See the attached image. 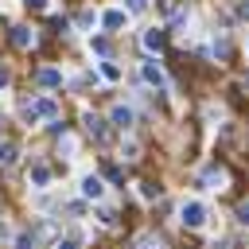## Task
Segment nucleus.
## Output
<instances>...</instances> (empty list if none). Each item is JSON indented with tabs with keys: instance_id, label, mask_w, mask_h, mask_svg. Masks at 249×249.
Segmentation results:
<instances>
[{
	"instance_id": "nucleus-12",
	"label": "nucleus",
	"mask_w": 249,
	"mask_h": 249,
	"mask_svg": "<svg viewBox=\"0 0 249 249\" xmlns=\"http://www.w3.org/2000/svg\"><path fill=\"white\" fill-rule=\"evenodd\" d=\"M12 43H16V47H31V31H27V27H16Z\"/></svg>"
},
{
	"instance_id": "nucleus-19",
	"label": "nucleus",
	"mask_w": 249,
	"mask_h": 249,
	"mask_svg": "<svg viewBox=\"0 0 249 249\" xmlns=\"http://www.w3.org/2000/svg\"><path fill=\"white\" fill-rule=\"evenodd\" d=\"M31 245H35V237H19L16 241V249H31Z\"/></svg>"
},
{
	"instance_id": "nucleus-17",
	"label": "nucleus",
	"mask_w": 249,
	"mask_h": 249,
	"mask_svg": "<svg viewBox=\"0 0 249 249\" xmlns=\"http://www.w3.org/2000/svg\"><path fill=\"white\" fill-rule=\"evenodd\" d=\"M78 27H93V12H82L78 16Z\"/></svg>"
},
{
	"instance_id": "nucleus-22",
	"label": "nucleus",
	"mask_w": 249,
	"mask_h": 249,
	"mask_svg": "<svg viewBox=\"0 0 249 249\" xmlns=\"http://www.w3.org/2000/svg\"><path fill=\"white\" fill-rule=\"evenodd\" d=\"M58 249H78V245L74 241H58Z\"/></svg>"
},
{
	"instance_id": "nucleus-18",
	"label": "nucleus",
	"mask_w": 249,
	"mask_h": 249,
	"mask_svg": "<svg viewBox=\"0 0 249 249\" xmlns=\"http://www.w3.org/2000/svg\"><path fill=\"white\" fill-rule=\"evenodd\" d=\"M237 222H245V226H249V202H241V206H237Z\"/></svg>"
},
{
	"instance_id": "nucleus-1",
	"label": "nucleus",
	"mask_w": 249,
	"mask_h": 249,
	"mask_svg": "<svg viewBox=\"0 0 249 249\" xmlns=\"http://www.w3.org/2000/svg\"><path fill=\"white\" fill-rule=\"evenodd\" d=\"M179 222H183L187 230H198V226L206 222V206H202L198 198H191V202H183V206H179Z\"/></svg>"
},
{
	"instance_id": "nucleus-8",
	"label": "nucleus",
	"mask_w": 249,
	"mask_h": 249,
	"mask_svg": "<svg viewBox=\"0 0 249 249\" xmlns=\"http://www.w3.org/2000/svg\"><path fill=\"white\" fill-rule=\"evenodd\" d=\"M27 179H31V183H35V187H47V183H51V167H47V163H35V167H31V175H27Z\"/></svg>"
},
{
	"instance_id": "nucleus-16",
	"label": "nucleus",
	"mask_w": 249,
	"mask_h": 249,
	"mask_svg": "<svg viewBox=\"0 0 249 249\" xmlns=\"http://www.w3.org/2000/svg\"><path fill=\"white\" fill-rule=\"evenodd\" d=\"M124 8H128V12H144V8H148V0H124Z\"/></svg>"
},
{
	"instance_id": "nucleus-2",
	"label": "nucleus",
	"mask_w": 249,
	"mask_h": 249,
	"mask_svg": "<svg viewBox=\"0 0 249 249\" xmlns=\"http://www.w3.org/2000/svg\"><path fill=\"white\" fill-rule=\"evenodd\" d=\"M140 74H144V82H148V86H156V89H163V86H167V78H163L160 62H152V58H148V62L140 66Z\"/></svg>"
},
{
	"instance_id": "nucleus-7",
	"label": "nucleus",
	"mask_w": 249,
	"mask_h": 249,
	"mask_svg": "<svg viewBox=\"0 0 249 249\" xmlns=\"http://www.w3.org/2000/svg\"><path fill=\"white\" fill-rule=\"evenodd\" d=\"M109 117H113V124H117V128H132V109H128V105H117Z\"/></svg>"
},
{
	"instance_id": "nucleus-11",
	"label": "nucleus",
	"mask_w": 249,
	"mask_h": 249,
	"mask_svg": "<svg viewBox=\"0 0 249 249\" xmlns=\"http://www.w3.org/2000/svg\"><path fill=\"white\" fill-rule=\"evenodd\" d=\"M39 86H62V74H58V70H51V66H47V70H39Z\"/></svg>"
},
{
	"instance_id": "nucleus-13",
	"label": "nucleus",
	"mask_w": 249,
	"mask_h": 249,
	"mask_svg": "<svg viewBox=\"0 0 249 249\" xmlns=\"http://www.w3.org/2000/svg\"><path fill=\"white\" fill-rule=\"evenodd\" d=\"M101 78H105V82H117V78H121V66H113V62H101Z\"/></svg>"
},
{
	"instance_id": "nucleus-14",
	"label": "nucleus",
	"mask_w": 249,
	"mask_h": 249,
	"mask_svg": "<svg viewBox=\"0 0 249 249\" xmlns=\"http://www.w3.org/2000/svg\"><path fill=\"white\" fill-rule=\"evenodd\" d=\"M156 195H160L156 183H140V198H156Z\"/></svg>"
},
{
	"instance_id": "nucleus-6",
	"label": "nucleus",
	"mask_w": 249,
	"mask_h": 249,
	"mask_svg": "<svg viewBox=\"0 0 249 249\" xmlns=\"http://www.w3.org/2000/svg\"><path fill=\"white\" fill-rule=\"evenodd\" d=\"M163 43H167V31H156V27L144 31V47L148 51H163Z\"/></svg>"
},
{
	"instance_id": "nucleus-9",
	"label": "nucleus",
	"mask_w": 249,
	"mask_h": 249,
	"mask_svg": "<svg viewBox=\"0 0 249 249\" xmlns=\"http://www.w3.org/2000/svg\"><path fill=\"white\" fill-rule=\"evenodd\" d=\"M86 128H89V136H97V140H105V121H101V117H93V113H86Z\"/></svg>"
},
{
	"instance_id": "nucleus-23",
	"label": "nucleus",
	"mask_w": 249,
	"mask_h": 249,
	"mask_svg": "<svg viewBox=\"0 0 249 249\" xmlns=\"http://www.w3.org/2000/svg\"><path fill=\"white\" fill-rule=\"evenodd\" d=\"M214 249H230V241H214Z\"/></svg>"
},
{
	"instance_id": "nucleus-20",
	"label": "nucleus",
	"mask_w": 249,
	"mask_h": 249,
	"mask_svg": "<svg viewBox=\"0 0 249 249\" xmlns=\"http://www.w3.org/2000/svg\"><path fill=\"white\" fill-rule=\"evenodd\" d=\"M31 8H35V12H43V8H47V0H31Z\"/></svg>"
},
{
	"instance_id": "nucleus-10",
	"label": "nucleus",
	"mask_w": 249,
	"mask_h": 249,
	"mask_svg": "<svg viewBox=\"0 0 249 249\" xmlns=\"http://www.w3.org/2000/svg\"><path fill=\"white\" fill-rule=\"evenodd\" d=\"M12 163H16V144L4 140V144H0V167H12Z\"/></svg>"
},
{
	"instance_id": "nucleus-4",
	"label": "nucleus",
	"mask_w": 249,
	"mask_h": 249,
	"mask_svg": "<svg viewBox=\"0 0 249 249\" xmlns=\"http://www.w3.org/2000/svg\"><path fill=\"white\" fill-rule=\"evenodd\" d=\"M101 27H105V31H117V27H124V8H109V12L101 16Z\"/></svg>"
},
{
	"instance_id": "nucleus-21",
	"label": "nucleus",
	"mask_w": 249,
	"mask_h": 249,
	"mask_svg": "<svg viewBox=\"0 0 249 249\" xmlns=\"http://www.w3.org/2000/svg\"><path fill=\"white\" fill-rule=\"evenodd\" d=\"M0 86H8V70L4 66H0Z\"/></svg>"
},
{
	"instance_id": "nucleus-3",
	"label": "nucleus",
	"mask_w": 249,
	"mask_h": 249,
	"mask_svg": "<svg viewBox=\"0 0 249 249\" xmlns=\"http://www.w3.org/2000/svg\"><path fill=\"white\" fill-rule=\"evenodd\" d=\"M82 195H86V198H101V195H105V183H101L97 175H82Z\"/></svg>"
},
{
	"instance_id": "nucleus-15",
	"label": "nucleus",
	"mask_w": 249,
	"mask_h": 249,
	"mask_svg": "<svg viewBox=\"0 0 249 249\" xmlns=\"http://www.w3.org/2000/svg\"><path fill=\"white\" fill-rule=\"evenodd\" d=\"M214 54L226 58V54H230V43H226V39H214Z\"/></svg>"
},
{
	"instance_id": "nucleus-5",
	"label": "nucleus",
	"mask_w": 249,
	"mask_h": 249,
	"mask_svg": "<svg viewBox=\"0 0 249 249\" xmlns=\"http://www.w3.org/2000/svg\"><path fill=\"white\" fill-rule=\"evenodd\" d=\"M31 109H35V117H51V121L58 117V101H54V97H39Z\"/></svg>"
}]
</instances>
